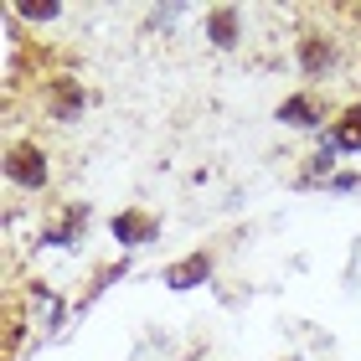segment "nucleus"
Returning a JSON list of instances; mask_svg holds the SVG:
<instances>
[{"instance_id":"obj_5","label":"nucleus","mask_w":361,"mask_h":361,"mask_svg":"<svg viewBox=\"0 0 361 361\" xmlns=\"http://www.w3.org/2000/svg\"><path fill=\"white\" fill-rule=\"evenodd\" d=\"M336 145H341V150H361V109L346 114V124L336 129Z\"/></svg>"},{"instance_id":"obj_2","label":"nucleus","mask_w":361,"mask_h":361,"mask_svg":"<svg viewBox=\"0 0 361 361\" xmlns=\"http://www.w3.org/2000/svg\"><path fill=\"white\" fill-rule=\"evenodd\" d=\"M207 269H212V264L196 253V258H186V264H176V269L166 274V284H171V289H191V284H202V279H207Z\"/></svg>"},{"instance_id":"obj_4","label":"nucleus","mask_w":361,"mask_h":361,"mask_svg":"<svg viewBox=\"0 0 361 361\" xmlns=\"http://www.w3.org/2000/svg\"><path fill=\"white\" fill-rule=\"evenodd\" d=\"M150 233H155V227L145 222V217H135V212H129V217H119V222H114V238H119V243H145Z\"/></svg>"},{"instance_id":"obj_1","label":"nucleus","mask_w":361,"mask_h":361,"mask_svg":"<svg viewBox=\"0 0 361 361\" xmlns=\"http://www.w3.org/2000/svg\"><path fill=\"white\" fill-rule=\"evenodd\" d=\"M11 176L21 180V186H42V180H47L42 150H16V155H11Z\"/></svg>"},{"instance_id":"obj_7","label":"nucleus","mask_w":361,"mask_h":361,"mask_svg":"<svg viewBox=\"0 0 361 361\" xmlns=\"http://www.w3.org/2000/svg\"><path fill=\"white\" fill-rule=\"evenodd\" d=\"M21 16H31V21H52L57 6H21Z\"/></svg>"},{"instance_id":"obj_6","label":"nucleus","mask_w":361,"mask_h":361,"mask_svg":"<svg viewBox=\"0 0 361 361\" xmlns=\"http://www.w3.org/2000/svg\"><path fill=\"white\" fill-rule=\"evenodd\" d=\"M279 119H289V124H315V109H310V98H289V104L279 109Z\"/></svg>"},{"instance_id":"obj_3","label":"nucleus","mask_w":361,"mask_h":361,"mask_svg":"<svg viewBox=\"0 0 361 361\" xmlns=\"http://www.w3.org/2000/svg\"><path fill=\"white\" fill-rule=\"evenodd\" d=\"M212 42H217V47H233L238 42V16L233 11H212Z\"/></svg>"}]
</instances>
